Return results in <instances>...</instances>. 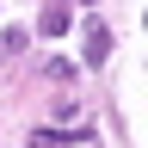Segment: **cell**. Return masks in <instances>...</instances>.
<instances>
[{
	"label": "cell",
	"instance_id": "6da1fadb",
	"mask_svg": "<svg viewBox=\"0 0 148 148\" xmlns=\"http://www.w3.org/2000/svg\"><path fill=\"white\" fill-rule=\"evenodd\" d=\"M80 43H86V68H99L111 56V25H105V18H86V25H80Z\"/></svg>",
	"mask_w": 148,
	"mask_h": 148
},
{
	"label": "cell",
	"instance_id": "7a4b0ae2",
	"mask_svg": "<svg viewBox=\"0 0 148 148\" xmlns=\"http://www.w3.org/2000/svg\"><path fill=\"white\" fill-rule=\"evenodd\" d=\"M43 31H49V37H62V31H74V18H68L62 6H49V12H43Z\"/></svg>",
	"mask_w": 148,
	"mask_h": 148
}]
</instances>
